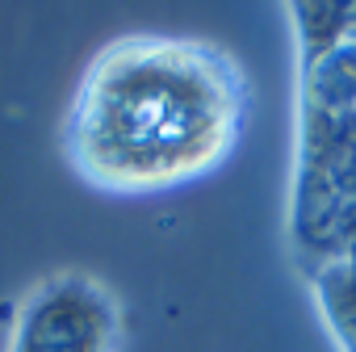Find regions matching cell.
<instances>
[{"instance_id": "cell-1", "label": "cell", "mask_w": 356, "mask_h": 352, "mask_svg": "<svg viewBox=\"0 0 356 352\" xmlns=\"http://www.w3.org/2000/svg\"><path fill=\"white\" fill-rule=\"evenodd\" d=\"M248 122V84L210 42L118 38L84 72L63 151L92 189L159 193L214 172Z\"/></svg>"}, {"instance_id": "cell-2", "label": "cell", "mask_w": 356, "mask_h": 352, "mask_svg": "<svg viewBox=\"0 0 356 352\" xmlns=\"http://www.w3.org/2000/svg\"><path fill=\"white\" fill-rule=\"evenodd\" d=\"M5 352H122V302L92 273H51L26 289Z\"/></svg>"}]
</instances>
